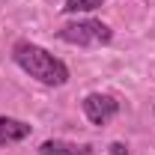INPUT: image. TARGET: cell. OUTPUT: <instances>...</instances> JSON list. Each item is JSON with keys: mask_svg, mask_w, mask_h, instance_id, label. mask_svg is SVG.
Here are the masks:
<instances>
[{"mask_svg": "<svg viewBox=\"0 0 155 155\" xmlns=\"http://www.w3.org/2000/svg\"><path fill=\"white\" fill-rule=\"evenodd\" d=\"M39 155H96L87 143H69V140H45L39 146Z\"/></svg>", "mask_w": 155, "mask_h": 155, "instance_id": "cell-5", "label": "cell"}, {"mask_svg": "<svg viewBox=\"0 0 155 155\" xmlns=\"http://www.w3.org/2000/svg\"><path fill=\"white\" fill-rule=\"evenodd\" d=\"M110 155H128L125 143H110Z\"/></svg>", "mask_w": 155, "mask_h": 155, "instance_id": "cell-7", "label": "cell"}, {"mask_svg": "<svg viewBox=\"0 0 155 155\" xmlns=\"http://www.w3.org/2000/svg\"><path fill=\"white\" fill-rule=\"evenodd\" d=\"M12 60L30 78H36L48 87H63L69 84V66L60 57H54L51 51H45L36 42H15L12 45Z\"/></svg>", "mask_w": 155, "mask_h": 155, "instance_id": "cell-1", "label": "cell"}, {"mask_svg": "<svg viewBox=\"0 0 155 155\" xmlns=\"http://www.w3.org/2000/svg\"><path fill=\"white\" fill-rule=\"evenodd\" d=\"M57 36L69 45H78V48H96V45H107L114 39V30L101 21H93V18H84V21H75V24H66L60 27Z\"/></svg>", "mask_w": 155, "mask_h": 155, "instance_id": "cell-2", "label": "cell"}, {"mask_svg": "<svg viewBox=\"0 0 155 155\" xmlns=\"http://www.w3.org/2000/svg\"><path fill=\"white\" fill-rule=\"evenodd\" d=\"M84 114L93 125H107L116 114H119V101L110 93H90L84 98Z\"/></svg>", "mask_w": 155, "mask_h": 155, "instance_id": "cell-3", "label": "cell"}, {"mask_svg": "<svg viewBox=\"0 0 155 155\" xmlns=\"http://www.w3.org/2000/svg\"><path fill=\"white\" fill-rule=\"evenodd\" d=\"M104 0H66V6H63V12L66 15H78V12H93L98 9Z\"/></svg>", "mask_w": 155, "mask_h": 155, "instance_id": "cell-6", "label": "cell"}, {"mask_svg": "<svg viewBox=\"0 0 155 155\" xmlns=\"http://www.w3.org/2000/svg\"><path fill=\"white\" fill-rule=\"evenodd\" d=\"M30 125L24 119H15V116H0V146H12V143H21L24 137H30Z\"/></svg>", "mask_w": 155, "mask_h": 155, "instance_id": "cell-4", "label": "cell"}]
</instances>
